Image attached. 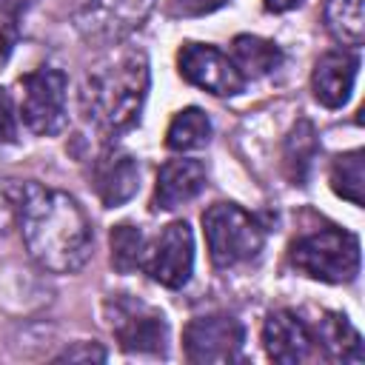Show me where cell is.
Here are the masks:
<instances>
[{
  "label": "cell",
  "mask_w": 365,
  "mask_h": 365,
  "mask_svg": "<svg viewBox=\"0 0 365 365\" xmlns=\"http://www.w3.org/2000/svg\"><path fill=\"white\" fill-rule=\"evenodd\" d=\"M91 185L106 208H120L128 202L140 188V168L137 160L125 151H106L94 160Z\"/></svg>",
  "instance_id": "5bb4252c"
},
{
  "label": "cell",
  "mask_w": 365,
  "mask_h": 365,
  "mask_svg": "<svg viewBox=\"0 0 365 365\" xmlns=\"http://www.w3.org/2000/svg\"><path fill=\"white\" fill-rule=\"evenodd\" d=\"M154 0H80L74 23L88 43L117 46L145 23Z\"/></svg>",
  "instance_id": "ba28073f"
},
{
  "label": "cell",
  "mask_w": 365,
  "mask_h": 365,
  "mask_svg": "<svg viewBox=\"0 0 365 365\" xmlns=\"http://www.w3.org/2000/svg\"><path fill=\"white\" fill-rule=\"evenodd\" d=\"M106 348L100 342H74L54 356V362H106Z\"/></svg>",
  "instance_id": "603a6c76"
},
{
  "label": "cell",
  "mask_w": 365,
  "mask_h": 365,
  "mask_svg": "<svg viewBox=\"0 0 365 365\" xmlns=\"http://www.w3.org/2000/svg\"><path fill=\"white\" fill-rule=\"evenodd\" d=\"M151 86L148 57L137 46H114L83 77L80 108L103 134H123L140 123Z\"/></svg>",
  "instance_id": "7a4b0ae2"
},
{
  "label": "cell",
  "mask_w": 365,
  "mask_h": 365,
  "mask_svg": "<svg viewBox=\"0 0 365 365\" xmlns=\"http://www.w3.org/2000/svg\"><path fill=\"white\" fill-rule=\"evenodd\" d=\"M362 185H365V151L354 148L331 163V188L336 197L348 200L351 205H362Z\"/></svg>",
  "instance_id": "ffe728a7"
},
{
  "label": "cell",
  "mask_w": 365,
  "mask_h": 365,
  "mask_svg": "<svg viewBox=\"0 0 365 365\" xmlns=\"http://www.w3.org/2000/svg\"><path fill=\"white\" fill-rule=\"evenodd\" d=\"M302 0H262V6H265V11H274V14H282V11H291V9H297Z\"/></svg>",
  "instance_id": "4316f807"
},
{
  "label": "cell",
  "mask_w": 365,
  "mask_h": 365,
  "mask_svg": "<svg viewBox=\"0 0 365 365\" xmlns=\"http://www.w3.org/2000/svg\"><path fill=\"white\" fill-rule=\"evenodd\" d=\"M17 231L23 237L29 257L43 271L74 274L91 257V222L83 205L60 188H46L29 180L26 200L17 217Z\"/></svg>",
  "instance_id": "6da1fadb"
},
{
  "label": "cell",
  "mask_w": 365,
  "mask_h": 365,
  "mask_svg": "<svg viewBox=\"0 0 365 365\" xmlns=\"http://www.w3.org/2000/svg\"><path fill=\"white\" fill-rule=\"evenodd\" d=\"M365 0H328L325 3V29L331 31L334 40H339L342 46H362L365 37V11H362Z\"/></svg>",
  "instance_id": "ac0fdd59"
},
{
  "label": "cell",
  "mask_w": 365,
  "mask_h": 365,
  "mask_svg": "<svg viewBox=\"0 0 365 365\" xmlns=\"http://www.w3.org/2000/svg\"><path fill=\"white\" fill-rule=\"evenodd\" d=\"M245 328L231 314H202L182 328V354L194 365H231L242 359Z\"/></svg>",
  "instance_id": "52a82bcc"
},
{
  "label": "cell",
  "mask_w": 365,
  "mask_h": 365,
  "mask_svg": "<svg viewBox=\"0 0 365 365\" xmlns=\"http://www.w3.org/2000/svg\"><path fill=\"white\" fill-rule=\"evenodd\" d=\"M17 117L11 94L0 86V143H17Z\"/></svg>",
  "instance_id": "cb8c5ba5"
},
{
  "label": "cell",
  "mask_w": 365,
  "mask_h": 365,
  "mask_svg": "<svg viewBox=\"0 0 365 365\" xmlns=\"http://www.w3.org/2000/svg\"><path fill=\"white\" fill-rule=\"evenodd\" d=\"M108 242H111V265L120 274H131V271L143 268V257H145V248H148V240H145L143 228H137L131 222H120V225L111 228Z\"/></svg>",
  "instance_id": "44dd1931"
},
{
  "label": "cell",
  "mask_w": 365,
  "mask_h": 365,
  "mask_svg": "<svg viewBox=\"0 0 365 365\" xmlns=\"http://www.w3.org/2000/svg\"><path fill=\"white\" fill-rule=\"evenodd\" d=\"M26 182L29 180H0V234L17 228V217L26 200Z\"/></svg>",
  "instance_id": "7402d4cb"
},
{
  "label": "cell",
  "mask_w": 365,
  "mask_h": 365,
  "mask_svg": "<svg viewBox=\"0 0 365 365\" xmlns=\"http://www.w3.org/2000/svg\"><path fill=\"white\" fill-rule=\"evenodd\" d=\"M314 348H319L322 356L331 362H362L365 359L359 331L339 311L322 314V319L314 331Z\"/></svg>",
  "instance_id": "9a60e30c"
},
{
  "label": "cell",
  "mask_w": 365,
  "mask_h": 365,
  "mask_svg": "<svg viewBox=\"0 0 365 365\" xmlns=\"http://www.w3.org/2000/svg\"><path fill=\"white\" fill-rule=\"evenodd\" d=\"M262 348L279 365H299L314 354V331L297 311L279 308L262 322Z\"/></svg>",
  "instance_id": "8fae6325"
},
{
  "label": "cell",
  "mask_w": 365,
  "mask_h": 365,
  "mask_svg": "<svg viewBox=\"0 0 365 365\" xmlns=\"http://www.w3.org/2000/svg\"><path fill=\"white\" fill-rule=\"evenodd\" d=\"M37 0H0V14L9 17V23H14L23 11H29Z\"/></svg>",
  "instance_id": "484cf974"
},
{
  "label": "cell",
  "mask_w": 365,
  "mask_h": 365,
  "mask_svg": "<svg viewBox=\"0 0 365 365\" xmlns=\"http://www.w3.org/2000/svg\"><path fill=\"white\" fill-rule=\"evenodd\" d=\"M208 140H211V120L197 106L177 111L165 131V148L171 151H197L208 145Z\"/></svg>",
  "instance_id": "e0dca14e"
},
{
  "label": "cell",
  "mask_w": 365,
  "mask_h": 365,
  "mask_svg": "<svg viewBox=\"0 0 365 365\" xmlns=\"http://www.w3.org/2000/svg\"><path fill=\"white\" fill-rule=\"evenodd\" d=\"M288 262L299 274L328 285L354 282L359 274V240L336 225L317 228L291 242Z\"/></svg>",
  "instance_id": "3957f363"
},
{
  "label": "cell",
  "mask_w": 365,
  "mask_h": 365,
  "mask_svg": "<svg viewBox=\"0 0 365 365\" xmlns=\"http://www.w3.org/2000/svg\"><path fill=\"white\" fill-rule=\"evenodd\" d=\"M106 317L114 339L125 354H145V356H163L168 348V322L165 317L131 297V294H117L106 299Z\"/></svg>",
  "instance_id": "5b68a950"
},
{
  "label": "cell",
  "mask_w": 365,
  "mask_h": 365,
  "mask_svg": "<svg viewBox=\"0 0 365 365\" xmlns=\"http://www.w3.org/2000/svg\"><path fill=\"white\" fill-rule=\"evenodd\" d=\"M228 0H174V11L182 17H202L222 9Z\"/></svg>",
  "instance_id": "d4e9b609"
},
{
  "label": "cell",
  "mask_w": 365,
  "mask_h": 365,
  "mask_svg": "<svg viewBox=\"0 0 365 365\" xmlns=\"http://www.w3.org/2000/svg\"><path fill=\"white\" fill-rule=\"evenodd\" d=\"M143 271L163 288H185L194 274V234L185 220L168 222L145 248Z\"/></svg>",
  "instance_id": "9c48e42d"
},
{
  "label": "cell",
  "mask_w": 365,
  "mask_h": 365,
  "mask_svg": "<svg viewBox=\"0 0 365 365\" xmlns=\"http://www.w3.org/2000/svg\"><path fill=\"white\" fill-rule=\"evenodd\" d=\"M208 257L217 268H234L259 257L265 245L262 222L237 202H214L202 211Z\"/></svg>",
  "instance_id": "277c9868"
},
{
  "label": "cell",
  "mask_w": 365,
  "mask_h": 365,
  "mask_svg": "<svg viewBox=\"0 0 365 365\" xmlns=\"http://www.w3.org/2000/svg\"><path fill=\"white\" fill-rule=\"evenodd\" d=\"M356 71H359V57L348 48H336V51H325L311 74V88L317 103H322L325 108H342L351 100L354 83H356Z\"/></svg>",
  "instance_id": "7c38bea8"
},
{
  "label": "cell",
  "mask_w": 365,
  "mask_h": 365,
  "mask_svg": "<svg viewBox=\"0 0 365 365\" xmlns=\"http://www.w3.org/2000/svg\"><path fill=\"white\" fill-rule=\"evenodd\" d=\"M317 154V131L308 120H299L288 137H285V151H282V160H285V174L291 177L294 185H302L305 177H308V168H311V160Z\"/></svg>",
  "instance_id": "d6986e66"
},
{
  "label": "cell",
  "mask_w": 365,
  "mask_h": 365,
  "mask_svg": "<svg viewBox=\"0 0 365 365\" xmlns=\"http://www.w3.org/2000/svg\"><path fill=\"white\" fill-rule=\"evenodd\" d=\"M177 71L185 83L214 97H234L245 88V80L231 57L211 43H182L177 51Z\"/></svg>",
  "instance_id": "30bf717a"
},
{
  "label": "cell",
  "mask_w": 365,
  "mask_h": 365,
  "mask_svg": "<svg viewBox=\"0 0 365 365\" xmlns=\"http://www.w3.org/2000/svg\"><path fill=\"white\" fill-rule=\"evenodd\" d=\"M205 180H208V174H205V165L200 160L177 157V160L163 163L157 171L151 208L154 211H174V208L185 205L188 200H194L205 188Z\"/></svg>",
  "instance_id": "4fadbf2b"
},
{
  "label": "cell",
  "mask_w": 365,
  "mask_h": 365,
  "mask_svg": "<svg viewBox=\"0 0 365 365\" xmlns=\"http://www.w3.org/2000/svg\"><path fill=\"white\" fill-rule=\"evenodd\" d=\"M68 77L54 66H40L20 77V120L31 134L54 137L66 128Z\"/></svg>",
  "instance_id": "8992f818"
},
{
  "label": "cell",
  "mask_w": 365,
  "mask_h": 365,
  "mask_svg": "<svg viewBox=\"0 0 365 365\" xmlns=\"http://www.w3.org/2000/svg\"><path fill=\"white\" fill-rule=\"evenodd\" d=\"M285 54L274 40L257 37V34H237L231 40V63L242 74V80H259L268 77L282 66Z\"/></svg>",
  "instance_id": "2e32d148"
}]
</instances>
